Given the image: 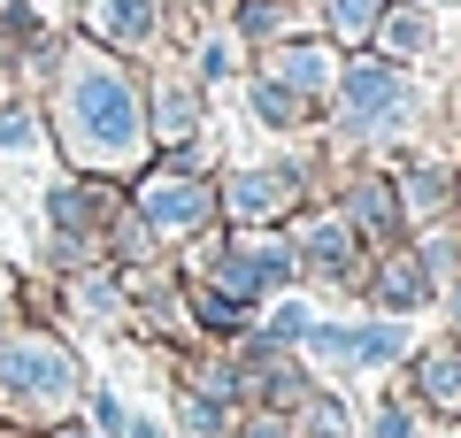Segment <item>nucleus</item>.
Returning <instances> with one entry per match:
<instances>
[{
	"label": "nucleus",
	"mask_w": 461,
	"mask_h": 438,
	"mask_svg": "<svg viewBox=\"0 0 461 438\" xmlns=\"http://www.w3.org/2000/svg\"><path fill=\"white\" fill-rule=\"evenodd\" d=\"M339 215L362 231V239H384V246H393L400 224H408V208H400V193H393L384 178H354V185H346V208H339Z\"/></svg>",
	"instance_id": "obj_11"
},
{
	"label": "nucleus",
	"mask_w": 461,
	"mask_h": 438,
	"mask_svg": "<svg viewBox=\"0 0 461 438\" xmlns=\"http://www.w3.org/2000/svg\"><path fill=\"white\" fill-rule=\"evenodd\" d=\"M47 215H54V224H62V239H85V231H100V224H115V193H108V185H93V169H85V178L77 185H54V193H47Z\"/></svg>",
	"instance_id": "obj_9"
},
{
	"label": "nucleus",
	"mask_w": 461,
	"mask_h": 438,
	"mask_svg": "<svg viewBox=\"0 0 461 438\" xmlns=\"http://www.w3.org/2000/svg\"><path fill=\"white\" fill-rule=\"evenodd\" d=\"M293 8L285 0H239V39H285Z\"/></svg>",
	"instance_id": "obj_20"
},
{
	"label": "nucleus",
	"mask_w": 461,
	"mask_h": 438,
	"mask_svg": "<svg viewBox=\"0 0 461 438\" xmlns=\"http://www.w3.org/2000/svg\"><path fill=\"white\" fill-rule=\"evenodd\" d=\"M269 78H285L293 93H330L339 85V54L330 47H308V39H269Z\"/></svg>",
	"instance_id": "obj_10"
},
{
	"label": "nucleus",
	"mask_w": 461,
	"mask_h": 438,
	"mask_svg": "<svg viewBox=\"0 0 461 438\" xmlns=\"http://www.w3.org/2000/svg\"><path fill=\"white\" fill-rule=\"evenodd\" d=\"M0 47H39V23L23 0H0Z\"/></svg>",
	"instance_id": "obj_23"
},
{
	"label": "nucleus",
	"mask_w": 461,
	"mask_h": 438,
	"mask_svg": "<svg viewBox=\"0 0 461 438\" xmlns=\"http://www.w3.org/2000/svg\"><path fill=\"white\" fill-rule=\"evenodd\" d=\"M300 261H308L315 277H330V285H354V224L346 215H308L300 224Z\"/></svg>",
	"instance_id": "obj_7"
},
{
	"label": "nucleus",
	"mask_w": 461,
	"mask_h": 438,
	"mask_svg": "<svg viewBox=\"0 0 461 438\" xmlns=\"http://www.w3.org/2000/svg\"><path fill=\"white\" fill-rule=\"evenodd\" d=\"M377 308L384 315H408V308H423L430 300V261H423V246H393V254L377 261Z\"/></svg>",
	"instance_id": "obj_8"
},
{
	"label": "nucleus",
	"mask_w": 461,
	"mask_h": 438,
	"mask_svg": "<svg viewBox=\"0 0 461 438\" xmlns=\"http://www.w3.org/2000/svg\"><path fill=\"white\" fill-rule=\"evenodd\" d=\"M8 300H16V277H8V269H0V315H8Z\"/></svg>",
	"instance_id": "obj_26"
},
{
	"label": "nucleus",
	"mask_w": 461,
	"mask_h": 438,
	"mask_svg": "<svg viewBox=\"0 0 461 438\" xmlns=\"http://www.w3.org/2000/svg\"><path fill=\"white\" fill-rule=\"evenodd\" d=\"M139 224L154 231V239H193V231L215 224V185L200 178V169H147L139 178Z\"/></svg>",
	"instance_id": "obj_4"
},
{
	"label": "nucleus",
	"mask_w": 461,
	"mask_h": 438,
	"mask_svg": "<svg viewBox=\"0 0 461 438\" xmlns=\"http://www.w3.org/2000/svg\"><path fill=\"white\" fill-rule=\"evenodd\" d=\"M254 115H262L269 131H300L308 123V93H293L285 78H254V100H247Z\"/></svg>",
	"instance_id": "obj_15"
},
{
	"label": "nucleus",
	"mask_w": 461,
	"mask_h": 438,
	"mask_svg": "<svg viewBox=\"0 0 461 438\" xmlns=\"http://www.w3.org/2000/svg\"><path fill=\"white\" fill-rule=\"evenodd\" d=\"M193 131H200V85L169 78L162 93H154V108H147V139H169V146H185Z\"/></svg>",
	"instance_id": "obj_12"
},
{
	"label": "nucleus",
	"mask_w": 461,
	"mask_h": 438,
	"mask_svg": "<svg viewBox=\"0 0 461 438\" xmlns=\"http://www.w3.org/2000/svg\"><path fill=\"white\" fill-rule=\"evenodd\" d=\"M400 185H408V215H438L446 193H454V178L438 162H423V154H400Z\"/></svg>",
	"instance_id": "obj_16"
},
{
	"label": "nucleus",
	"mask_w": 461,
	"mask_h": 438,
	"mask_svg": "<svg viewBox=\"0 0 461 438\" xmlns=\"http://www.w3.org/2000/svg\"><path fill=\"white\" fill-rule=\"evenodd\" d=\"M54 438H93V431H54Z\"/></svg>",
	"instance_id": "obj_27"
},
{
	"label": "nucleus",
	"mask_w": 461,
	"mask_h": 438,
	"mask_svg": "<svg viewBox=\"0 0 461 438\" xmlns=\"http://www.w3.org/2000/svg\"><path fill=\"white\" fill-rule=\"evenodd\" d=\"M377 16H384V0H323L330 39H369V32H377Z\"/></svg>",
	"instance_id": "obj_19"
},
{
	"label": "nucleus",
	"mask_w": 461,
	"mask_h": 438,
	"mask_svg": "<svg viewBox=\"0 0 461 438\" xmlns=\"http://www.w3.org/2000/svg\"><path fill=\"white\" fill-rule=\"evenodd\" d=\"M54 131H62V154L93 178H123V169L147 162V100L100 39L69 47L62 93H54Z\"/></svg>",
	"instance_id": "obj_1"
},
{
	"label": "nucleus",
	"mask_w": 461,
	"mask_h": 438,
	"mask_svg": "<svg viewBox=\"0 0 461 438\" xmlns=\"http://www.w3.org/2000/svg\"><path fill=\"white\" fill-rule=\"evenodd\" d=\"M308 324H315V315L300 308V300H285V308L269 315V331H262V346H293V339H308Z\"/></svg>",
	"instance_id": "obj_22"
},
{
	"label": "nucleus",
	"mask_w": 461,
	"mask_h": 438,
	"mask_svg": "<svg viewBox=\"0 0 461 438\" xmlns=\"http://www.w3.org/2000/svg\"><path fill=\"white\" fill-rule=\"evenodd\" d=\"M377 438H415V423H408V407H377Z\"/></svg>",
	"instance_id": "obj_25"
},
{
	"label": "nucleus",
	"mask_w": 461,
	"mask_h": 438,
	"mask_svg": "<svg viewBox=\"0 0 461 438\" xmlns=\"http://www.w3.org/2000/svg\"><path fill=\"white\" fill-rule=\"evenodd\" d=\"M77 392V354L47 331H23V339H0V400L23 407V415H47Z\"/></svg>",
	"instance_id": "obj_2"
},
{
	"label": "nucleus",
	"mask_w": 461,
	"mask_h": 438,
	"mask_svg": "<svg viewBox=\"0 0 461 438\" xmlns=\"http://www.w3.org/2000/svg\"><path fill=\"white\" fill-rule=\"evenodd\" d=\"M408 108H415V93H408V69L393 54H362V62L339 69V123L354 139H393L408 123Z\"/></svg>",
	"instance_id": "obj_3"
},
{
	"label": "nucleus",
	"mask_w": 461,
	"mask_h": 438,
	"mask_svg": "<svg viewBox=\"0 0 461 438\" xmlns=\"http://www.w3.org/2000/svg\"><path fill=\"white\" fill-rule=\"evenodd\" d=\"M85 32L100 47H115V54H139V47L162 39V0H93L85 8Z\"/></svg>",
	"instance_id": "obj_6"
},
{
	"label": "nucleus",
	"mask_w": 461,
	"mask_h": 438,
	"mask_svg": "<svg viewBox=\"0 0 461 438\" xmlns=\"http://www.w3.org/2000/svg\"><path fill=\"white\" fill-rule=\"evenodd\" d=\"M300 193H308V178H300L293 162H262V169H230V178L215 185V208H223L230 224H277Z\"/></svg>",
	"instance_id": "obj_5"
},
{
	"label": "nucleus",
	"mask_w": 461,
	"mask_h": 438,
	"mask_svg": "<svg viewBox=\"0 0 461 438\" xmlns=\"http://www.w3.org/2000/svg\"><path fill=\"white\" fill-rule=\"evenodd\" d=\"M0 146L39 154V115H32V100H8V108H0Z\"/></svg>",
	"instance_id": "obj_21"
},
{
	"label": "nucleus",
	"mask_w": 461,
	"mask_h": 438,
	"mask_svg": "<svg viewBox=\"0 0 461 438\" xmlns=\"http://www.w3.org/2000/svg\"><path fill=\"white\" fill-rule=\"evenodd\" d=\"M446 8H461V0H446Z\"/></svg>",
	"instance_id": "obj_28"
},
{
	"label": "nucleus",
	"mask_w": 461,
	"mask_h": 438,
	"mask_svg": "<svg viewBox=\"0 0 461 438\" xmlns=\"http://www.w3.org/2000/svg\"><path fill=\"white\" fill-rule=\"evenodd\" d=\"M400 346H408L400 315H377V324H354V370H384V361H400Z\"/></svg>",
	"instance_id": "obj_17"
},
{
	"label": "nucleus",
	"mask_w": 461,
	"mask_h": 438,
	"mask_svg": "<svg viewBox=\"0 0 461 438\" xmlns=\"http://www.w3.org/2000/svg\"><path fill=\"white\" fill-rule=\"evenodd\" d=\"M308 361L315 370H354V324H308Z\"/></svg>",
	"instance_id": "obj_18"
},
{
	"label": "nucleus",
	"mask_w": 461,
	"mask_h": 438,
	"mask_svg": "<svg viewBox=\"0 0 461 438\" xmlns=\"http://www.w3.org/2000/svg\"><path fill=\"white\" fill-rule=\"evenodd\" d=\"M369 39H377L393 62H415V54L438 47V23H430L423 8H393V0H384V16H377V32H369Z\"/></svg>",
	"instance_id": "obj_13"
},
{
	"label": "nucleus",
	"mask_w": 461,
	"mask_h": 438,
	"mask_svg": "<svg viewBox=\"0 0 461 438\" xmlns=\"http://www.w3.org/2000/svg\"><path fill=\"white\" fill-rule=\"evenodd\" d=\"M415 392H423L430 407H461V346H430V354L415 361Z\"/></svg>",
	"instance_id": "obj_14"
},
{
	"label": "nucleus",
	"mask_w": 461,
	"mask_h": 438,
	"mask_svg": "<svg viewBox=\"0 0 461 438\" xmlns=\"http://www.w3.org/2000/svg\"><path fill=\"white\" fill-rule=\"evenodd\" d=\"M115 438H169V431H162L154 415H139V407H123V423H115Z\"/></svg>",
	"instance_id": "obj_24"
}]
</instances>
